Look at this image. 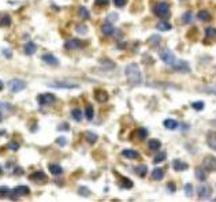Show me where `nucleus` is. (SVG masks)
Instances as JSON below:
<instances>
[{
  "label": "nucleus",
  "mask_w": 216,
  "mask_h": 202,
  "mask_svg": "<svg viewBox=\"0 0 216 202\" xmlns=\"http://www.w3.org/2000/svg\"><path fill=\"white\" fill-rule=\"evenodd\" d=\"M124 74H126L127 82L131 86H138L142 83V75H141V70L137 63H130L126 66L124 68Z\"/></svg>",
  "instance_id": "obj_1"
},
{
  "label": "nucleus",
  "mask_w": 216,
  "mask_h": 202,
  "mask_svg": "<svg viewBox=\"0 0 216 202\" xmlns=\"http://www.w3.org/2000/svg\"><path fill=\"white\" fill-rule=\"evenodd\" d=\"M153 13L156 14L159 18H166L170 14V6L166 2H159L156 6L153 7Z\"/></svg>",
  "instance_id": "obj_2"
},
{
  "label": "nucleus",
  "mask_w": 216,
  "mask_h": 202,
  "mask_svg": "<svg viewBox=\"0 0 216 202\" xmlns=\"http://www.w3.org/2000/svg\"><path fill=\"white\" fill-rule=\"evenodd\" d=\"M7 86H8V89L13 93H18V92H22L24 89H26V82L22 79H11L8 83H7Z\"/></svg>",
  "instance_id": "obj_3"
},
{
  "label": "nucleus",
  "mask_w": 216,
  "mask_h": 202,
  "mask_svg": "<svg viewBox=\"0 0 216 202\" xmlns=\"http://www.w3.org/2000/svg\"><path fill=\"white\" fill-rule=\"evenodd\" d=\"M160 59L166 63V64H168V66H174L176 63L175 55H174L170 49H164L163 52H160Z\"/></svg>",
  "instance_id": "obj_4"
},
{
  "label": "nucleus",
  "mask_w": 216,
  "mask_h": 202,
  "mask_svg": "<svg viewBox=\"0 0 216 202\" xmlns=\"http://www.w3.org/2000/svg\"><path fill=\"white\" fill-rule=\"evenodd\" d=\"M197 195L198 198H201V199H208V198H211L212 195V187L209 184H201L197 189Z\"/></svg>",
  "instance_id": "obj_5"
},
{
  "label": "nucleus",
  "mask_w": 216,
  "mask_h": 202,
  "mask_svg": "<svg viewBox=\"0 0 216 202\" xmlns=\"http://www.w3.org/2000/svg\"><path fill=\"white\" fill-rule=\"evenodd\" d=\"M37 101H39L40 105H51L56 101V97L52 93H43L37 97Z\"/></svg>",
  "instance_id": "obj_6"
},
{
  "label": "nucleus",
  "mask_w": 216,
  "mask_h": 202,
  "mask_svg": "<svg viewBox=\"0 0 216 202\" xmlns=\"http://www.w3.org/2000/svg\"><path fill=\"white\" fill-rule=\"evenodd\" d=\"M64 48H66L67 51L79 49V48H82V41L78 40V38H70L64 43Z\"/></svg>",
  "instance_id": "obj_7"
},
{
  "label": "nucleus",
  "mask_w": 216,
  "mask_h": 202,
  "mask_svg": "<svg viewBox=\"0 0 216 202\" xmlns=\"http://www.w3.org/2000/svg\"><path fill=\"white\" fill-rule=\"evenodd\" d=\"M49 88H55V89H75L78 88L77 83H69V82H51L48 83Z\"/></svg>",
  "instance_id": "obj_8"
},
{
  "label": "nucleus",
  "mask_w": 216,
  "mask_h": 202,
  "mask_svg": "<svg viewBox=\"0 0 216 202\" xmlns=\"http://www.w3.org/2000/svg\"><path fill=\"white\" fill-rule=\"evenodd\" d=\"M203 167L205 171H216V159L215 157H205L203 161Z\"/></svg>",
  "instance_id": "obj_9"
},
{
  "label": "nucleus",
  "mask_w": 216,
  "mask_h": 202,
  "mask_svg": "<svg viewBox=\"0 0 216 202\" xmlns=\"http://www.w3.org/2000/svg\"><path fill=\"white\" fill-rule=\"evenodd\" d=\"M29 179H30V180H33V182H36V183H40V182L47 180V175H45L43 171H36L34 174L30 175Z\"/></svg>",
  "instance_id": "obj_10"
},
{
  "label": "nucleus",
  "mask_w": 216,
  "mask_h": 202,
  "mask_svg": "<svg viewBox=\"0 0 216 202\" xmlns=\"http://www.w3.org/2000/svg\"><path fill=\"white\" fill-rule=\"evenodd\" d=\"M41 59H43V62L47 63L48 66H59V60L55 58L54 55H51V53L43 55V58H41Z\"/></svg>",
  "instance_id": "obj_11"
},
{
  "label": "nucleus",
  "mask_w": 216,
  "mask_h": 202,
  "mask_svg": "<svg viewBox=\"0 0 216 202\" xmlns=\"http://www.w3.org/2000/svg\"><path fill=\"white\" fill-rule=\"evenodd\" d=\"M207 144L212 150H216V131H209L207 134Z\"/></svg>",
  "instance_id": "obj_12"
},
{
  "label": "nucleus",
  "mask_w": 216,
  "mask_h": 202,
  "mask_svg": "<svg viewBox=\"0 0 216 202\" xmlns=\"http://www.w3.org/2000/svg\"><path fill=\"white\" fill-rule=\"evenodd\" d=\"M172 67H174V70L181 71V73H189V71H190V67H189V64H187L186 62H183V60L176 62Z\"/></svg>",
  "instance_id": "obj_13"
},
{
  "label": "nucleus",
  "mask_w": 216,
  "mask_h": 202,
  "mask_svg": "<svg viewBox=\"0 0 216 202\" xmlns=\"http://www.w3.org/2000/svg\"><path fill=\"white\" fill-rule=\"evenodd\" d=\"M122 154L129 160H137L140 159V153L137 150H133V149H124L122 152Z\"/></svg>",
  "instance_id": "obj_14"
},
{
  "label": "nucleus",
  "mask_w": 216,
  "mask_h": 202,
  "mask_svg": "<svg viewBox=\"0 0 216 202\" xmlns=\"http://www.w3.org/2000/svg\"><path fill=\"white\" fill-rule=\"evenodd\" d=\"M172 168H174V171H185V169H187V168H189V165H187V164L186 163H183V161H182V160H174V161H172Z\"/></svg>",
  "instance_id": "obj_15"
},
{
  "label": "nucleus",
  "mask_w": 216,
  "mask_h": 202,
  "mask_svg": "<svg viewBox=\"0 0 216 202\" xmlns=\"http://www.w3.org/2000/svg\"><path fill=\"white\" fill-rule=\"evenodd\" d=\"M25 53L26 55H29V56H32V55H34L36 53V51H37V45L33 41H29V43H26L25 44Z\"/></svg>",
  "instance_id": "obj_16"
},
{
  "label": "nucleus",
  "mask_w": 216,
  "mask_h": 202,
  "mask_svg": "<svg viewBox=\"0 0 216 202\" xmlns=\"http://www.w3.org/2000/svg\"><path fill=\"white\" fill-rule=\"evenodd\" d=\"M94 98H96L98 103H105L108 100V93L105 90H96L94 92Z\"/></svg>",
  "instance_id": "obj_17"
},
{
  "label": "nucleus",
  "mask_w": 216,
  "mask_h": 202,
  "mask_svg": "<svg viewBox=\"0 0 216 202\" xmlns=\"http://www.w3.org/2000/svg\"><path fill=\"white\" fill-rule=\"evenodd\" d=\"M14 193L17 194V197H21V195H29L30 194V189L28 186H18L14 189Z\"/></svg>",
  "instance_id": "obj_18"
},
{
  "label": "nucleus",
  "mask_w": 216,
  "mask_h": 202,
  "mask_svg": "<svg viewBox=\"0 0 216 202\" xmlns=\"http://www.w3.org/2000/svg\"><path fill=\"white\" fill-rule=\"evenodd\" d=\"M101 32H103L104 36H112L113 32H115V29H113V26L109 23V22H107V23H104L101 26Z\"/></svg>",
  "instance_id": "obj_19"
},
{
  "label": "nucleus",
  "mask_w": 216,
  "mask_h": 202,
  "mask_svg": "<svg viewBox=\"0 0 216 202\" xmlns=\"http://www.w3.org/2000/svg\"><path fill=\"white\" fill-rule=\"evenodd\" d=\"M11 25V18L8 14H2L0 15V28H8Z\"/></svg>",
  "instance_id": "obj_20"
},
{
  "label": "nucleus",
  "mask_w": 216,
  "mask_h": 202,
  "mask_svg": "<svg viewBox=\"0 0 216 202\" xmlns=\"http://www.w3.org/2000/svg\"><path fill=\"white\" fill-rule=\"evenodd\" d=\"M48 168H49V171H51L52 175H62L63 174V168L60 165H58V164H49Z\"/></svg>",
  "instance_id": "obj_21"
},
{
  "label": "nucleus",
  "mask_w": 216,
  "mask_h": 202,
  "mask_svg": "<svg viewBox=\"0 0 216 202\" xmlns=\"http://www.w3.org/2000/svg\"><path fill=\"white\" fill-rule=\"evenodd\" d=\"M178 122L176 120H174V119H166L164 120V127L166 129H168V130H176L178 129Z\"/></svg>",
  "instance_id": "obj_22"
},
{
  "label": "nucleus",
  "mask_w": 216,
  "mask_h": 202,
  "mask_svg": "<svg viewBox=\"0 0 216 202\" xmlns=\"http://www.w3.org/2000/svg\"><path fill=\"white\" fill-rule=\"evenodd\" d=\"M156 29L157 30H160V32H168V30H171V25H170L168 22H166V21H161L156 25Z\"/></svg>",
  "instance_id": "obj_23"
},
{
  "label": "nucleus",
  "mask_w": 216,
  "mask_h": 202,
  "mask_svg": "<svg viewBox=\"0 0 216 202\" xmlns=\"http://www.w3.org/2000/svg\"><path fill=\"white\" fill-rule=\"evenodd\" d=\"M163 176H164V171L161 168H156V169L152 171V179L153 180H161Z\"/></svg>",
  "instance_id": "obj_24"
},
{
  "label": "nucleus",
  "mask_w": 216,
  "mask_h": 202,
  "mask_svg": "<svg viewBox=\"0 0 216 202\" xmlns=\"http://www.w3.org/2000/svg\"><path fill=\"white\" fill-rule=\"evenodd\" d=\"M71 116L75 122H81L82 120V116H84V114H82V111L79 109V108H74L73 111H71Z\"/></svg>",
  "instance_id": "obj_25"
},
{
  "label": "nucleus",
  "mask_w": 216,
  "mask_h": 202,
  "mask_svg": "<svg viewBox=\"0 0 216 202\" xmlns=\"http://www.w3.org/2000/svg\"><path fill=\"white\" fill-rule=\"evenodd\" d=\"M196 178L198 179L200 182H204L207 179V171L203 169V168H197L196 169Z\"/></svg>",
  "instance_id": "obj_26"
},
{
  "label": "nucleus",
  "mask_w": 216,
  "mask_h": 202,
  "mask_svg": "<svg viewBox=\"0 0 216 202\" xmlns=\"http://www.w3.org/2000/svg\"><path fill=\"white\" fill-rule=\"evenodd\" d=\"M197 18H200L201 21H211L212 18H211V14L208 13L207 10H201V11H198V14H197Z\"/></svg>",
  "instance_id": "obj_27"
},
{
  "label": "nucleus",
  "mask_w": 216,
  "mask_h": 202,
  "mask_svg": "<svg viewBox=\"0 0 216 202\" xmlns=\"http://www.w3.org/2000/svg\"><path fill=\"white\" fill-rule=\"evenodd\" d=\"M78 14H79V18L81 19H89V17H90V14H89V11L86 7H79V10H78Z\"/></svg>",
  "instance_id": "obj_28"
},
{
  "label": "nucleus",
  "mask_w": 216,
  "mask_h": 202,
  "mask_svg": "<svg viewBox=\"0 0 216 202\" xmlns=\"http://www.w3.org/2000/svg\"><path fill=\"white\" fill-rule=\"evenodd\" d=\"M85 116L88 120H92L93 116H94V109H93V105H90V104H88L86 105V109H85Z\"/></svg>",
  "instance_id": "obj_29"
},
{
  "label": "nucleus",
  "mask_w": 216,
  "mask_h": 202,
  "mask_svg": "<svg viewBox=\"0 0 216 202\" xmlns=\"http://www.w3.org/2000/svg\"><path fill=\"white\" fill-rule=\"evenodd\" d=\"M134 169H135V174H137L138 176H141V178L145 176V175H146V172H148V168H146V165H138V167H135Z\"/></svg>",
  "instance_id": "obj_30"
},
{
  "label": "nucleus",
  "mask_w": 216,
  "mask_h": 202,
  "mask_svg": "<svg viewBox=\"0 0 216 202\" xmlns=\"http://www.w3.org/2000/svg\"><path fill=\"white\" fill-rule=\"evenodd\" d=\"M85 138H86V141H88L89 144H94V142L97 141V134H94L92 131H86L85 133Z\"/></svg>",
  "instance_id": "obj_31"
},
{
  "label": "nucleus",
  "mask_w": 216,
  "mask_h": 202,
  "mask_svg": "<svg viewBox=\"0 0 216 202\" xmlns=\"http://www.w3.org/2000/svg\"><path fill=\"white\" fill-rule=\"evenodd\" d=\"M135 135H137L138 139H145V138L148 137V130L141 127V129H138L137 131H135Z\"/></svg>",
  "instance_id": "obj_32"
},
{
  "label": "nucleus",
  "mask_w": 216,
  "mask_h": 202,
  "mask_svg": "<svg viewBox=\"0 0 216 202\" xmlns=\"http://www.w3.org/2000/svg\"><path fill=\"white\" fill-rule=\"evenodd\" d=\"M160 148H161V142L159 141V139L149 141V149H152V150H159Z\"/></svg>",
  "instance_id": "obj_33"
},
{
  "label": "nucleus",
  "mask_w": 216,
  "mask_h": 202,
  "mask_svg": "<svg viewBox=\"0 0 216 202\" xmlns=\"http://www.w3.org/2000/svg\"><path fill=\"white\" fill-rule=\"evenodd\" d=\"M205 36H207V38H215L216 37V29L215 28H207L205 29Z\"/></svg>",
  "instance_id": "obj_34"
},
{
  "label": "nucleus",
  "mask_w": 216,
  "mask_h": 202,
  "mask_svg": "<svg viewBox=\"0 0 216 202\" xmlns=\"http://www.w3.org/2000/svg\"><path fill=\"white\" fill-rule=\"evenodd\" d=\"M192 21H193V14L190 11H187V13H185L183 15H182V22H183V23H190Z\"/></svg>",
  "instance_id": "obj_35"
},
{
  "label": "nucleus",
  "mask_w": 216,
  "mask_h": 202,
  "mask_svg": "<svg viewBox=\"0 0 216 202\" xmlns=\"http://www.w3.org/2000/svg\"><path fill=\"white\" fill-rule=\"evenodd\" d=\"M160 36H152L149 38V45H152V47H156V45H159V44H160Z\"/></svg>",
  "instance_id": "obj_36"
},
{
  "label": "nucleus",
  "mask_w": 216,
  "mask_h": 202,
  "mask_svg": "<svg viewBox=\"0 0 216 202\" xmlns=\"http://www.w3.org/2000/svg\"><path fill=\"white\" fill-rule=\"evenodd\" d=\"M0 109H2L3 112H6V114H11V112H13V107H11L10 104L0 103Z\"/></svg>",
  "instance_id": "obj_37"
},
{
  "label": "nucleus",
  "mask_w": 216,
  "mask_h": 202,
  "mask_svg": "<svg viewBox=\"0 0 216 202\" xmlns=\"http://www.w3.org/2000/svg\"><path fill=\"white\" fill-rule=\"evenodd\" d=\"M166 157H167V154H166L164 152H160V153H159V154H157L156 157H155V160H153V161H155V164L163 163V161H164V160H166Z\"/></svg>",
  "instance_id": "obj_38"
},
{
  "label": "nucleus",
  "mask_w": 216,
  "mask_h": 202,
  "mask_svg": "<svg viewBox=\"0 0 216 202\" xmlns=\"http://www.w3.org/2000/svg\"><path fill=\"white\" fill-rule=\"evenodd\" d=\"M120 179H122V186L124 187V189H131V187H133V183H131V180H130V179H127V178H122V176H120Z\"/></svg>",
  "instance_id": "obj_39"
},
{
  "label": "nucleus",
  "mask_w": 216,
  "mask_h": 202,
  "mask_svg": "<svg viewBox=\"0 0 216 202\" xmlns=\"http://www.w3.org/2000/svg\"><path fill=\"white\" fill-rule=\"evenodd\" d=\"M78 193H79V195H84V197L90 195L89 189H86V187H79V189H78Z\"/></svg>",
  "instance_id": "obj_40"
},
{
  "label": "nucleus",
  "mask_w": 216,
  "mask_h": 202,
  "mask_svg": "<svg viewBox=\"0 0 216 202\" xmlns=\"http://www.w3.org/2000/svg\"><path fill=\"white\" fill-rule=\"evenodd\" d=\"M192 107L194 108V109H197V111H201V109H204V103H203V101H197V103L192 104Z\"/></svg>",
  "instance_id": "obj_41"
},
{
  "label": "nucleus",
  "mask_w": 216,
  "mask_h": 202,
  "mask_svg": "<svg viewBox=\"0 0 216 202\" xmlns=\"http://www.w3.org/2000/svg\"><path fill=\"white\" fill-rule=\"evenodd\" d=\"M185 193H186V195L192 197V194H193V186H192V183H187V184L185 186Z\"/></svg>",
  "instance_id": "obj_42"
},
{
  "label": "nucleus",
  "mask_w": 216,
  "mask_h": 202,
  "mask_svg": "<svg viewBox=\"0 0 216 202\" xmlns=\"http://www.w3.org/2000/svg\"><path fill=\"white\" fill-rule=\"evenodd\" d=\"M2 53H3V56H4V58H7V59H11V58H13V52H11L10 49H7V48H4V49L2 51Z\"/></svg>",
  "instance_id": "obj_43"
},
{
  "label": "nucleus",
  "mask_w": 216,
  "mask_h": 202,
  "mask_svg": "<svg viewBox=\"0 0 216 202\" xmlns=\"http://www.w3.org/2000/svg\"><path fill=\"white\" fill-rule=\"evenodd\" d=\"M127 3V0H113V4L116 7H124Z\"/></svg>",
  "instance_id": "obj_44"
},
{
  "label": "nucleus",
  "mask_w": 216,
  "mask_h": 202,
  "mask_svg": "<svg viewBox=\"0 0 216 202\" xmlns=\"http://www.w3.org/2000/svg\"><path fill=\"white\" fill-rule=\"evenodd\" d=\"M8 148L11 149V150H14V152H17L18 149H19V145L17 144V142H10L8 144Z\"/></svg>",
  "instance_id": "obj_45"
},
{
  "label": "nucleus",
  "mask_w": 216,
  "mask_h": 202,
  "mask_svg": "<svg viewBox=\"0 0 216 202\" xmlns=\"http://www.w3.org/2000/svg\"><path fill=\"white\" fill-rule=\"evenodd\" d=\"M56 142H58V145H60V146H64V145L67 144V139L64 137H59L58 139H56Z\"/></svg>",
  "instance_id": "obj_46"
},
{
  "label": "nucleus",
  "mask_w": 216,
  "mask_h": 202,
  "mask_svg": "<svg viewBox=\"0 0 216 202\" xmlns=\"http://www.w3.org/2000/svg\"><path fill=\"white\" fill-rule=\"evenodd\" d=\"M77 32L81 33V34H85V33H86V26H84V25H78V26H77Z\"/></svg>",
  "instance_id": "obj_47"
},
{
  "label": "nucleus",
  "mask_w": 216,
  "mask_h": 202,
  "mask_svg": "<svg viewBox=\"0 0 216 202\" xmlns=\"http://www.w3.org/2000/svg\"><path fill=\"white\" fill-rule=\"evenodd\" d=\"M116 18H118V15H116L115 13H112V14H109V15H108L107 19H108L109 23H111V22H115V21H116Z\"/></svg>",
  "instance_id": "obj_48"
},
{
  "label": "nucleus",
  "mask_w": 216,
  "mask_h": 202,
  "mask_svg": "<svg viewBox=\"0 0 216 202\" xmlns=\"http://www.w3.org/2000/svg\"><path fill=\"white\" fill-rule=\"evenodd\" d=\"M109 0H96V6H107Z\"/></svg>",
  "instance_id": "obj_49"
},
{
  "label": "nucleus",
  "mask_w": 216,
  "mask_h": 202,
  "mask_svg": "<svg viewBox=\"0 0 216 202\" xmlns=\"http://www.w3.org/2000/svg\"><path fill=\"white\" fill-rule=\"evenodd\" d=\"M58 130H60V131H62V130L67 131V130H69V124H67V123H63V124H60V126L58 127Z\"/></svg>",
  "instance_id": "obj_50"
},
{
  "label": "nucleus",
  "mask_w": 216,
  "mask_h": 202,
  "mask_svg": "<svg viewBox=\"0 0 216 202\" xmlns=\"http://www.w3.org/2000/svg\"><path fill=\"white\" fill-rule=\"evenodd\" d=\"M167 187H168V190H170V191H171V193H174V191H175V190H176V186L174 184V183H168Z\"/></svg>",
  "instance_id": "obj_51"
},
{
  "label": "nucleus",
  "mask_w": 216,
  "mask_h": 202,
  "mask_svg": "<svg viewBox=\"0 0 216 202\" xmlns=\"http://www.w3.org/2000/svg\"><path fill=\"white\" fill-rule=\"evenodd\" d=\"M3 88H4V85H3V82H2V81H0V90H2V89H3Z\"/></svg>",
  "instance_id": "obj_52"
},
{
  "label": "nucleus",
  "mask_w": 216,
  "mask_h": 202,
  "mask_svg": "<svg viewBox=\"0 0 216 202\" xmlns=\"http://www.w3.org/2000/svg\"><path fill=\"white\" fill-rule=\"evenodd\" d=\"M2 122H3V114L0 112V123H2Z\"/></svg>",
  "instance_id": "obj_53"
},
{
  "label": "nucleus",
  "mask_w": 216,
  "mask_h": 202,
  "mask_svg": "<svg viewBox=\"0 0 216 202\" xmlns=\"http://www.w3.org/2000/svg\"><path fill=\"white\" fill-rule=\"evenodd\" d=\"M2 172H3V169H2V167H0V174H2Z\"/></svg>",
  "instance_id": "obj_54"
},
{
  "label": "nucleus",
  "mask_w": 216,
  "mask_h": 202,
  "mask_svg": "<svg viewBox=\"0 0 216 202\" xmlns=\"http://www.w3.org/2000/svg\"><path fill=\"white\" fill-rule=\"evenodd\" d=\"M213 124H216V120H213Z\"/></svg>",
  "instance_id": "obj_55"
}]
</instances>
